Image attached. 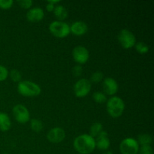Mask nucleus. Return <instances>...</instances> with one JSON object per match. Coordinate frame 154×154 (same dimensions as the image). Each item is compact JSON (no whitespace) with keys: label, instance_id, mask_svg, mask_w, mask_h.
Here are the masks:
<instances>
[{"label":"nucleus","instance_id":"nucleus-1","mask_svg":"<svg viewBox=\"0 0 154 154\" xmlns=\"http://www.w3.org/2000/svg\"><path fill=\"white\" fill-rule=\"evenodd\" d=\"M73 145L80 154H89L96 148V140L90 135L83 134L74 140Z\"/></svg>","mask_w":154,"mask_h":154},{"label":"nucleus","instance_id":"nucleus-2","mask_svg":"<svg viewBox=\"0 0 154 154\" xmlns=\"http://www.w3.org/2000/svg\"><path fill=\"white\" fill-rule=\"evenodd\" d=\"M124 109V102L118 96H112L107 102V111L112 117H120L123 114Z\"/></svg>","mask_w":154,"mask_h":154},{"label":"nucleus","instance_id":"nucleus-3","mask_svg":"<svg viewBox=\"0 0 154 154\" xmlns=\"http://www.w3.org/2000/svg\"><path fill=\"white\" fill-rule=\"evenodd\" d=\"M17 90L22 96L32 97L38 96L42 92L41 87L36 83L30 81H21L18 83Z\"/></svg>","mask_w":154,"mask_h":154},{"label":"nucleus","instance_id":"nucleus-4","mask_svg":"<svg viewBox=\"0 0 154 154\" xmlns=\"http://www.w3.org/2000/svg\"><path fill=\"white\" fill-rule=\"evenodd\" d=\"M49 29L56 37L65 38L70 33V26L63 21L54 20L50 24Z\"/></svg>","mask_w":154,"mask_h":154},{"label":"nucleus","instance_id":"nucleus-5","mask_svg":"<svg viewBox=\"0 0 154 154\" xmlns=\"http://www.w3.org/2000/svg\"><path fill=\"white\" fill-rule=\"evenodd\" d=\"M120 150L122 154H138L139 144L133 138H126L121 141Z\"/></svg>","mask_w":154,"mask_h":154},{"label":"nucleus","instance_id":"nucleus-6","mask_svg":"<svg viewBox=\"0 0 154 154\" xmlns=\"http://www.w3.org/2000/svg\"><path fill=\"white\" fill-rule=\"evenodd\" d=\"M118 40L125 49H129L132 48L136 43L135 35L127 29H123L120 30L118 35Z\"/></svg>","mask_w":154,"mask_h":154},{"label":"nucleus","instance_id":"nucleus-7","mask_svg":"<svg viewBox=\"0 0 154 154\" xmlns=\"http://www.w3.org/2000/svg\"><path fill=\"white\" fill-rule=\"evenodd\" d=\"M91 90V83L88 79L81 78L75 83L74 86V92L78 97H84L90 93Z\"/></svg>","mask_w":154,"mask_h":154},{"label":"nucleus","instance_id":"nucleus-8","mask_svg":"<svg viewBox=\"0 0 154 154\" xmlns=\"http://www.w3.org/2000/svg\"><path fill=\"white\" fill-rule=\"evenodd\" d=\"M13 114L14 118L17 122L20 123H26L29 120L30 114L29 111L26 107L24 105L18 104L14 106Z\"/></svg>","mask_w":154,"mask_h":154},{"label":"nucleus","instance_id":"nucleus-9","mask_svg":"<svg viewBox=\"0 0 154 154\" xmlns=\"http://www.w3.org/2000/svg\"><path fill=\"white\" fill-rule=\"evenodd\" d=\"M72 56L73 58L77 63H85L88 61L90 57V53L87 48H86L82 45H78L75 47L72 51Z\"/></svg>","mask_w":154,"mask_h":154},{"label":"nucleus","instance_id":"nucleus-10","mask_svg":"<svg viewBox=\"0 0 154 154\" xmlns=\"http://www.w3.org/2000/svg\"><path fill=\"white\" fill-rule=\"evenodd\" d=\"M66 138L65 130L61 127H54L47 134V138L52 143L61 142Z\"/></svg>","mask_w":154,"mask_h":154},{"label":"nucleus","instance_id":"nucleus-11","mask_svg":"<svg viewBox=\"0 0 154 154\" xmlns=\"http://www.w3.org/2000/svg\"><path fill=\"white\" fill-rule=\"evenodd\" d=\"M102 85H103L104 91L110 96L114 95L118 90V84L112 78H105Z\"/></svg>","mask_w":154,"mask_h":154},{"label":"nucleus","instance_id":"nucleus-12","mask_svg":"<svg viewBox=\"0 0 154 154\" xmlns=\"http://www.w3.org/2000/svg\"><path fill=\"white\" fill-rule=\"evenodd\" d=\"M45 17L44 10L40 7H34L28 11L26 13V18L32 22H37L42 20Z\"/></svg>","mask_w":154,"mask_h":154},{"label":"nucleus","instance_id":"nucleus-13","mask_svg":"<svg viewBox=\"0 0 154 154\" xmlns=\"http://www.w3.org/2000/svg\"><path fill=\"white\" fill-rule=\"evenodd\" d=\"M96 138H97L96 141V147L102 150H106L109 148L111 142L107 132L102 131Z\"/></svg>","mask_w":154,"mask_h":154},{"label":"nucleus","instance_id":"nucleus-14","mask_svg":"<svg viewBox=\"0 0 154 154\" xmlns=\"http://www.w3.org/2000/svg\"><path fill=\"white\" fill-rule=\"evenodd\" d=\"M88 30L87 24L84 21H75L72 23L70 26V32L76 35H82Z\"/></svg>","mask_w":154,"mask_h":154},{"label":"nucleus","instance_id":"nucleus-15","mask_svg":"<svg viewBox=\"0 0 154 154\" xmlns=\"http://www.w3.org/2000/svg\"><path fill=\"white\" fill-rule=\"evenodd\" d=\"M11 126L10 117L6 113L0 112V130L5 132L10 129Z\"/></svg>","mask_w":154,"mask_h":154},{"label":"nucleus","instance_id":"nucleus-16","mask_svg":"<svg viewBox=\"0 0 154 154\" xmlns=\"http://www.w3.org/2000/svg\"><path fill=\"white\" fill-rule=\"evenodd\" d=\"M54 14L58 19L65 20L68 17V11L62 5H57L54 8Z\"/></svg>","mask_w":154,"mask_h":154},{"label":"nucleus","instance_id":"nucleus-17","mask_svg":"<svg viewBox=\"0 0 154 154\" xmlns=\"http://www.w3.org/2000/svg\"><path fill=\"white\" fill-rule=\"evenodd\" d=\"M138 144H141V146H150L153 138L148 134H142L140 135L138 138Z\"/></svg>","mask_w":154,"mask_h":154},{"label":"nucleus","instance_id":"nucleus-18","mask_svg":"<svg viewBox=\"0 0 154 154\" xmlns=\"http://www.w3.org/2000/svg\"><path fill=\"white\" fill-rule=\"evenodd\" d=\"M103 131V126L100 123H94L90 127V135L93 138L97 137Z\"/></svg>","mask_w":154,"mask_h":154},{"label":"nucleus","instance_id":"nucleus-19","mask_svg":"<svg viewBox=\"0 0 154 154\" xmlns=\"http://www.w3.org/2000/svg\"><path fill=\"white\" fill-rule=\"evenodd\" d=\"M30 126L33 131L36 132H39L43 129V123L38 119H32L30 121Z\"/></svg>","mask_w":154,"mask_h":154},{"label":"nucleus","instance_id":"nucleus-20","mask_svg":"<svg viewBox=\"0 0 154 154\" xmlns=\"http://www.w3.org/2000/svg\"><path fill=\"white\" fill-rule=\"evenodd\" d=\"M93 99H94V101L97 103H104V102H106L107 97L105 93H102V92H95L93 94Z\"/></svg>","mask_w":154,"mask_h":154},{"label":"nucleus","instance_id":"nucleus-21","mask_svg":"<svg viewBox=\"0 0 154 154\" xmlns=\"http://www.w3.org/2000/svg\"><path fill=\"white\" fill-rule=\"evenodd\" d=\"M135 49L139 52L140 54H146L149 51V46L146 45L144 42H137L135 43Z\"/></svg>","mask_w":154,"mask_h":154},{"label":"nucleus","instance_id":"nucleus-22","mask_svg":"<svg viewBox=\"0 0 154 154\" xmlns=\"http://www.w3.org/2000/svg\"><path fill=\"white\" fill-rule=\"evenodd\" d=\"M10 77L11 78L12 81L17 82V81H21V78H22V75L20 72V71L17 70V69H12L10 72Z\"/></svg>","mask_w":154,"mask_h":154},{"label":"nucleus","instance_id":"nucleus-23","mask_svg":"<svg viewBox=\"0 0 154 154\" xmlns=\"http://www.w3.org/2000/svg\"><path fill=\"white\" fill-rule=\"evenodd\" d=\"M102 79H103V73L102 72H99V71L94 72L90 78V80L93 83H99Z\"/></svg>","mask_w":154,"mask_h":154},{"label":"nucleus","instance_id":"nucleus-24","mask_svg":"<svg viewBox=\"0 0 154 154\" xmlns=\"http://www.w3.org/2000/svg\"><path fill=\"white\" fill-rule=\"evenodd\" d=\"M8 74L9 72L7 68L0 65V81H5V80L7 79Z\"/></svg>","mask_w":154,"mask_h":154},{"label":"nucleus","instance_id":"nucleus-25","mask_svg":"<svg viewBox=\"0 0 154 154\" xmlns=\"http://www.w3.org/2000/svg\"><path fill=\"white\" fill-rule=\"evenodd\" d=\"M138 154H153V148L151 146H141Z\"/></svg>","mask_w":154,"mask_h":154},{"label":"nucleus","instance_id":"nucleus-26","mask_svg":"<svg viewBox=\"0 0 154 154\" xmlns=\"http://www.w3.org/2000/svg\"><path fill=\"white\" fill-rule=\"evenodd\" d=\"M13 4V0H0V8L2 9L10 8Z\"/></svg>","mask_w":154,"mask_h":154},{"label":"nucleus","instance_id":"nucleus-27","mask_svg":"<svg viewBox=\"0 0 154 154\" xmlns=\"http://www.w3.org/2000/svg\"><path fill=\"white\" fill-rule=\"evenodd\" d=\"M17 2L21 7L24 8H29L33 4V2L32 0H18Z\"/></svg>","mask_w":154,"mask_h":154},{"label":"nucleus","instance_id":"nucleus-28","mask_svg":"<svg viewBox=\"0 0 154 154\" xmlns=\"http://www.w3.org/2000/svg\"><path fill=\"white\" fill-rule=\"evenodd\" d=\"M83 72V68L81 67L80 65H77V66H74V68L72 69V73L75 76L78 77L82 74Z\"/></svg>","mask_w":154,"mask_h":154},{"label":"nucleus","instance_id":"nucleus-29","mask_svg":"<svg viewBox=\"0 0 154 154\" xmlns=\"http://www.w3.org/2000/svg\"><path fill=\"white\" fill-rule=\"evenodd\" d=\"M54 8H55V5H53L50 2H48L46 5V8L48 11H53L54 10Z\"/></svg>","mask_w":154,"mask_h":154},{"label":"nucleus","instance_id":"nucleus-30","mask_svg":"<svg viewBox=\"0 0 154 154\" xmlns=\"http://www.w3.org/2000/svg\"><path fill=\"white\" fill-rule=\"evenodd\" d=\"M60 2V0H48V2L51 3V4H53V5H55V4H57V3H59Z\"/></svg>","mask_w":154,"mask_h":154},{"label":"nucleus","instance_id":"nucleus-31","mask_svg":"<svg viewBox=\"0 0 154 154\" xmlns=\"http://www.w3.org/2000/svg\"><path fill=\"white\" fill-rule=\"evenodd\" d=\"M103 154H114V153H113L111 151H106L105 153H104Z\"/></svg>","mask_w":154,"mask_h":154}]
</instances>
